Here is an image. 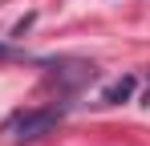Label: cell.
Wrapping results in <instances>:
<instances>
[{
	"mask_svg": "<svg viewBox=\"0 0 150 146\" xmlns=\"http://www.w3.org/2000/svg\"><path fill=\"white\" fill-rule=\"evenodd\" d=\"M61 106H37V110H21V114H12L8 118V134H12V142H37V138H45L53 126L61 122Z\"/></svg>",
	"mask_w": 150,
	"mask_h": 146,
	"instance_id": "6da1fadb",
	"label": "cell"
},
{
	"mask_svg": "<svg viewBox=\"0 0 150 146\" xmlns=\"http://www.w3.org/2000/svg\"><path fill=\"white\" fill-rule=\"evenodd\" d=\"M134 85H138V81H134V73L118 77V81L101 94V106H122V101H130V97H134Z\"/></svg>",
	"mask_w": 150,
	"mask_h": 146,
	"instance_id": "7a4b0ae2",
	"label": "cell"
}]
</instances>
